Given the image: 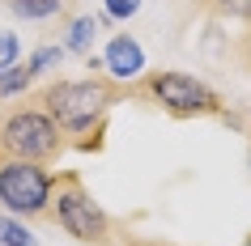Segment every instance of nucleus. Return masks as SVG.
<instances>
[{
  "label": "nucleus",
  "mask_w": 251,
  "mask_h": 246,
  "mask_svg": "<svg viewBox=\"0 0 251 246\" xmlns=\"http://www.w3.org/2000/svg\"><path fill=\"white\" fill-rule=\"evenodd\" d=\"M39 106L55 119V128L68 136H85L81 149H98V136H102V123L111 115V106L128 98V85H119L111 77H85V81H51L47 89L34 93Z\"/></svg>",
  "instance_id": "nucleus-1"
},
{
  "label": "nucleus",
  "mask_w": 251,
  "mask_h": 246,
  "mask_svg": "<svg viewBox=\"0 0 251 246\" xmlns=\"http://www.w3.org/2000/svg\"><path fill=\"white\" fill-rule=\"evenodd\" d=\"M64 149H68L64 132L55 128V119L39 106V98L22 93V102H13L0 115V157H22V161L51 166Z\"/></svg>",
  "instance_id": "nucleus-2"
},
{
  "label": "nucleus",
  "mask_w": 251,
  "mask_h": 246,
  "mask_svg": "<svg viewBox=\"0 0 251 246\" xmlns=\"http://www.w3.org/2000/svg\"><path fill=\"white\" fill-rule=\"evenodd\" d=\"M47 221L60 225L68 238H77L85 246H111V233H115V221L102 212V204L85 191L81 174L64 170L51 179V208H47Z\"/></svg>",
  "instance_id": "nucleus-3"
},
{
  "label": "nucleus",
  "mask_w": 251,
  "mask_h": 246,
  "mask_svg": "<svg viewBox=\"0 0 251 246\" xmlns=\"http://www.w3.org/2000/svg\"><path fill=\"white\" fill-rule=\"evenodd\" d=\"M141 93L153 106H162L166 115L175 119H196V115H226L222 98L196 81L192 72H179V68H153V72H141V77L128 85V98Z\"/></svg>",
  "instance_id": "nucleus-4"
},
{
  "label": "nucleus",
  "mask_w": 251,
  "mask_h": 246,
  "mask_svg": "<svg viewBox=\"0 0 251 246\" xmlns=\"http://www.w3.org/2000/svg\"><path fill=\"white\" fill-rule=\"evenodd\" d=\"M51 166L22 161V157H0V208L9 217L47 221L51 208Z\"/></svg>",
  "instance_id": "nucleus-5"
},
{
  "label": "nucleus",
  "mask_w": 251,
  "mask_h": 246,
  "mask_svg": "<svg viewBox=\"0 0 251 246\" xmlns=\"http://www.w3.org/2000/svg\"><path fill=\"white\" fill-rule=\"evenodd\" d=\"M98 60H102V72L111 81H119V85H132L141 77V68H145V51H141V43L132 34H111V43H106V51Z\"/></svg>",
  "instance_id": "nucleus-6"
},
{
  "label": "nucleus",
  "mask_w": 251,
  "mask_h": 246,
  "mask_svg": "<svg viewBox=\"0 0 251 246\" xmlns=\"http://www.w3.org/2000/svg\"><path fill=\"white\" fill-rule=\"evenodd\" d=\"M98 30H102V26H98V17H73L60 47H64L68 55H90V51H94V39H98Z\"/></svg>",
  "instance_id": "nucleus-7"
},
{
  "label": "nucleus",
  "mask_w": 251,
  "mask_h": 246,
  "mask_svg": "<svg viewBox=\"0 0 251 246\" xmlns=\"http://www.w3.org/2000/svg\"><path fill=\"white\" fill-rule=\"evenodd\" d=\"M196 4L217 22H243V26L251 22V0H196Z\"/></svg>",
  "instance_id": "nucleus-8"
},
{
  "label": "nucleus",
  "mask_w": 251,
  "mask_h": 246,
  "mask_svg": "<svg viewBox=\"0 0 251 246\" xmlns=\"http://www.w3.org/2000/svg\"><path fill=\"white\" fill-rule=\"evenodd\" d=\"M13 17H26V22H43V17H55L68 0H4Z\"/></svg>",
  "instance_id": "nucleus-9"
},
{
  "label": "nucleus",
  "mask_w": 251,
  "mask_h": 246,
  "mask_svg": "<svg viewBox=\"0 0 251 246\" xmlns=\"http://www.w3.org/2000/svg\"><path fill=\"white\" fill-rule=\"evenodd\" d=\"M34 72H30V64H13V68H4V72H0V102H4V98H22V93L30 89V85H34Z\"/></svg>",
  "instance_id": "nucleus-10"
},
{
  "label": "nucleus",
  "mask_w": 251,
  "mask_h": 246,
  "mask_svg": "<svg viewBox=\"0 0 251 246\" xmlns=\"http://www.w3.org/2000/svg\"><path fill=\"white\" fill-rule=\"evenodd\" d=\"M64 47H51V43H43V47H34V55H30L26 64H30V72L34 77H43V72H51V68H60L64 64Z\"/></svg>",
  "instance_id": "nucleus-11"
},
{
  "label": "nucleus",
  "mask_w": 251,
  "mask_h": 246,
  "mask_svg": "<svg viewBox=\"0 0 251 246\" xmlns=\"http://www.w3.org/2000/svg\"><path fill=\"white\" fill-rule=\"evenodd\" d=\"M0 246H39V242L17 217H0Z\"/></svg>",
  "instance_id": "nucleus-12"
},
{
  "label": "nucleus",
  "mask_w": 251,
  "mask_h": 246,
  "mask_svg": "<svg viewBox=\"0 0 251 246\" xmlns=\"http://www.w3.org/2000/svg\"><path fill=\"white\" fill-rule=\"evenodd\" d=\"M230 60H234V68H243V72L251 77V22L230 39Z\"/></svg>",
  "instance_id": "nucleus-13"
},
{
  "label": "nucleus",
  "mask_w": 251,
  "mask_h": 246,
  "mask_svg": "<svg viewBox=\"0 0 251 246\" xmlns=\"http://www.w3.org/2000/svg\"><path fill=\"white\" fill-rule=\"evenodd\" d=\"M17 51H22V47H17V34H9V30H0V72L17 64Z\"/></svg>",
  "instance_id": "nucleus-14"
},
{
  "label": "nucleus",
  "mask_w": 251,
  "mask_h": 246,
  "mask_svg": "<svg viewBox=\"0 0 251 246\" xmlns=\"http://www.w3.org/2000/svg\"><path fill=\"white\" fill-rule=\"evenodd\" d=\"M141 9V0H106V17L115 22V17H132Z\"/></svg>",
  "instance_id": "nucleus-15"
},
{
  "label": "nucleus",
  "mask_w": 251,
  "mask_h": 246,
  "mask_svg": "<svg viewBox=\"0 0 251 246\" xmlns=\"http://www.w3.org/2000/svg\"><path fill=\"white\" fill-rule=\"evenodd\" d=\"M247 170H251V149H247Z\"/></svg>",
  "instance_id": "nucleus-16"
},
{
  "label": "nucleus",
  "mask_w": 251,
  "mask_h": 246,
  "mask_svg": "<svg viewBox=\"0 0 251 246\" xmlns=\"http://www.w3.org/2000/svg\"><path fill=\"white\" fill-rule=\"evenodd\" d=\"M243 246H251V233H247V242H243Z\"/></svg>",
  "instance_id": "nucleus-17"
}]
</instances>
